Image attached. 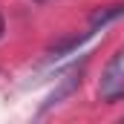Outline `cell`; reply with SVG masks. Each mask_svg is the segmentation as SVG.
<instances>
[{
	"label": "cell",
	"mask_w": 124,
	"mask_h": 124,
	"mask_svg": "<svg viewBox=\"0 0 124 124\" xmlns=\"http://www.w3.org/2000/svg\"><path fill=\"white\" fill-rule=\"evenodd\" d=\"M118 17H124V3H113V6L95 9L93 15H90V26L93 29H101V26H107V23H113Z\"/></svg>",
	"instance_id": "obj_3"
},
{
	"label": "cell",
	"mask_w": 124,
	"mask_h": 124,
	"mask_svg": "<svg viewBox=\"0 0 124 124\" xmlns=\"http://www.w3.org/2000/svg\"><path fill=\"white\" fill-rule=\"evenodd\" d=\"M78 84H81V69L75 66V69H69L66 75L61 78V84L52 90V93L46 95V101H43V107H40V113H46V110H52V107H58L66 95H72L75 90H78Z\"/></svg>",
	"instance_id": "obj_2"
},
{
	"label": "cell",
	"mask_w": 124,
	"mask_h": 124,
	"mask_svg": "<svg viewBox=\"0 0 124 124\" xmlns=\"http://www.w3.org/2000/svg\"><path fill=\"white\" fill-rule=\"evenodd\" d=\"M3 32H6V23H3V15H0V38H3Z\"/></svg>",
	"instance_id": "obj_5"
},
{
	"label": "cell",
	"mask_w": 124,
	"mask_h": 124,
	"mask_svg": "<svg viewBox=\"0 0 124 124\" xmlns=\"http://www.w3.org/2000/svg\"><path fill=\"white\" fill-rule=\"evenodd\" d=\"M98 93H101L104 101H113V98H118V95L124 93V52L113 55V61L107 63V69H104V75H101Z\"/></svg>",
	"instance_id": "obj_1"
},
{
	"label": "cell",
	"mask_w": 124,
	"mask_h": 124,
	"mask_svg": "<svg viewBox=\"0 0 124 124\" xmlns=\"http://www.w3.org/2000/svg\"><path fill=\"white\" fill-rule=\"evenodd\" d=\"M87 38H90V32H87V35H81V38H66V40H61L58 46H52V52H49V55H52V58H61V55H66V52L78 49V46H81Z\"/></svg>",
	"instance_id": "obj_4"
}]
</instances>
